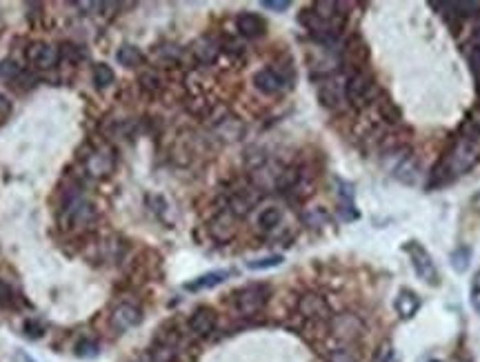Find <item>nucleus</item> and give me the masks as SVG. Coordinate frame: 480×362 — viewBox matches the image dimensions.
Segmentation results:
<instances>
[{"mask_svg": "<svg viewBox=\"0 0 480 362\" xmlns=\"http://www.w3.org/2000/svg\"><path fill=\"white\" fill-rule=\"evenodd\" d=\"M313 13L320 16L323 21H334L340 16V5L338 3H332V0H318V3H313Z\"/></svg>", "mask_w": 480, "mask_h": 362, "instance_id": "nucleus-29", "label": "nucleus"}, {"mask_svg": "<svg viewBox=\"0 0 480 362\" xmlns=\"http://www.w3.org/2000/svg\"><path fill=\"white\" fill-rule=\"evenodd\" d=\"M260 5L264 9H269V11H278L280 13V11H287L291 3H289V0H262Z\"/></svg>", "mask_w": 480, "mask_h": 362, "instance_id": "nucleus-38", "label": "nucleus"}, {"mask_svg": "<svg viewBox=\"0 0 480 362\" xmlns=\"http://www.w3.org/2000/svg\"><path fill=\"white\" fill-rule=\"evenodd\" d=\"M372 362H396V351L391 347V342H383L374 353Z\"/></svg>", "mask_w": 480, "mask_h": 362, "instance_id": "nucleus-34", "label": "nucleus"}, {"mask_svg": "<svg viewBox=\"0 0 480 362\" xmlns=\"http://www.w3.org/2000/svg\"><path fill=\"white\" fill-rule=\"evenodd\" d=\"M140 87L145 91H149V94H156L162 87V80H160V76L156 72H145L140 76Z\"/></svg>", "mask_w": 480, "mask_h": 362, "instance_id": "nucleus-33", "label": "nucleus"}, {"mask_svg": "<svg viewBox=\"0 0 480 362\" xmlns=\"http://www.w3.org/2000/svg\"><path fill=\"white\" fill-rule=\"evenodd\" d=\"M403 251L409 256L411 267H413V271H416V276L420 278L423 283L432 285V287H438L440 285V276H438V269L434 265V258H432V254H429L418 240L405 242L403 244Z\"/></svg>", "mask_w": 480, "mask_h": 362, "instance_id": "nucleus-2", "label": "nucleus"}, {"mask_svg": "<svg viewBox=\"0 0 480 362\" xmlns=\"http://www.w3.org/2000/svg\"><path fill=\"white\" fill-rule=\"evenodd\" d=\"M432 7L445 9L442 13H445L450 21H452V18H454V21L469 18V16L480 13V3H476V0H465V3H432Z\"/></svg>", "mask_w": 480, "mask_h": 362, "instance_id": "nucleus-16", "label": "nucleus"}, {"mask_svg": "<svg viewBox=\"0 0 480 362\" xmlns=\"http://www.w3.org/2000/svg\"><path fill=\"white\" fill-rule=\"evenodd\" d=\"M91 78H94V82H96V87H98V89H105V87H109L111 82L116 80V74H113V69L109 67V64L98 62V64H94Z\"/></svg>", "mask_w": 480, "mask_h": 362, "instance_id": "nucleus-28", "label": "nucleus"}, {"mask_svg": "<svg viewBox=\"0 0 480 362\" xmlns=\"http://www.w3.org/2000/svg\"><path fill=\"white\" fill-rule=\"evenodd\" d=\"M140 320H143L140 309L134 307V305H129V302H121L118 307L113 309V314H111V327L118 334H125V332H129V329L138 327Z\"/></svg>", "mask_w": 480, "mask_h": 362, "instance_id": "nucleus-13", "label": "nucleus"}, {"mask_svg": "<svg viewBox=\"0 0 480 362\" xmlns=\"http://www.w3.org/2000/svg\"><path fill=\"white\" fill-rule=\"evenodd\" d=\"M91 218H94V207H91V203L82 200V198H78V196H76V198H72L67 205H65L60 222L65 227H82V225H87Z\"/></svg>", "mask_w": 480, "mask_h": 362, "instance_id": "nucleus-9", "label": "nucleus"}, {"mask_svg": "<svg viewBox=\"0 0 480 362\" xmlns=\"http://www.w3.org/2000/svg\"><path fill=\"white\" fill-rule=\"evenodd\" d=\"M85 169L91 178H107L111 176V171L116 169V154L109 147H101V149H94L87 158H85Z\"/></svg>", "mask_w": 480, "mask_h": 362, "instance_id": "nucleus-8", "label": "nucleus"}, {"mask_svg": "<svg viewBox=\"0 0 480 362\" xmlns=\"http://www.w3.org/2000/svg\"><path fill=\"white\" fill-rule=\"evenodd\" d=\"M327 362H358V358L350 349H334L327 353Z\"/></svg>", "mask_w": 480, "mask_h": 362, "instance_id": "nucleus-37", "label": "nucleus"}, {"mask_svg": "<svg viewBox=\"0 0 480 362\" xmlns=\"http://www.w3.org/2000/svg\"><path fill=\"white\" fill-rule=\"evenodd\" d=\"M116 60H118L123 67H129V69H134V67H140V64L145 62V54L140 52V49L136 47V45H123L118 52H116Z\"/></svg>", "mask_w": 480, "mask_h": 362, "instance_id": "nucleus-24", "label": "nucleus"}, {"mask_svg": "<svg viewBox=\"0 0 480 362\" xmlns=\"http://www.w3.org/2000/svg\"><path fill=\"white\" fill-rule=\"evenodd\" d=\"M269 300V287L267 285H247L234 293V307L240 316L252 318L258 316Z\"/></svg>", "mask_w": 480, "mask_h": 362, "instance_id": "nucleus-4", "label": "nucleus"}, {"mask_svg": "<svg viewBox=\"0 0 480 362\" xmlns=\"http://www.w3.org/2000/svg\"><path fill=\"white\" fill-rule=\"evenodd\" d=\"M329 327H332V334L342 342H354L362 336V332H365V324H362V320L356 314L332 316Z\"/></svg>", "mask_w": 480, "mask_h": 362, "instance_id": "nucleus-6", "label": "nucleus"}, {"mask_svg": "<svg viewBox=\"0 0 480 362\" xmlns=\"http://www.w3.org/2000/svg\"><path fill=\"white\" fill-rule=\"evenodd\" d=\"M480 160V142L476 136H460L447 156L436 164L432 171V180H429V187H440L445 183H450L456 176L467 174L469 169H474Z\"/></svg>", "mask_w": 480, "mask_h": 362, "instance_id": "nucleus-1", "label": "nucleus"}, {"mask_svg": "<svg viewBox=\"0 0 480 362\" xmlns=\"http://www.w3.org/2000/svg\"><path fill=\"white\" fill-rule=\"evenodd\" d=\"M318 101L327 109H338L340 103L345 101V91L338 87L336 80H325L318 87Z\"/></svg>", "mask_w": 480, "mask_h": 362, "instance_id": "nucleus-21", "label": "nucleus"}, {"mask_svg": "<svg viewBox=\"0 0 480 362\" xmlns=\"http://www.w3.org/2000/svg\"><path fill=\"white\" fill-rule=\"evenodd\" d=\"M474 285H478V287H480V273L476 276V283H474Z\"/></svg>", "mask_w": 480, "mask_h": 362, "instance_id": "nucleus-43", "label": "nucleus"}, {"mask_svg": "<svg viewBox=\"0 0 480 362\" xmlns=\"http://www.w3.org/2000/svg\"><path fill=\"white\" fill-rule=\"evenodd\" d=\"M218 54H221V45L213 40V38H207L205 36V38H201V40L194 45V56H196L198 62H203V64L216 62Z\"/></svg>", "mask_w": 480, "mask_h": 362, "instance_id": "nucleus-22", "label": "nucleus"}, {"mask_svg": "<svg viewBox=\"0 0 480 362\" xmlns=\"http://www.w3.org/2000/svg\"><path fill=\"white\" fill-rule=\"evenodd\" d=\"M236 29H238L240 36L250 38V40H256V38L264 36V31H267V23H264L262 16L252 13V11H245L236 18Z\"/></svg>", "mask_w": 480, "mask_h": 362, "instance_id": "nucleus-15", "label": "nucleus"}, {"mask_svg": "<svg viewBox=\"0 0 480 362\" xmlns=\"http://www.w3.org/2000/svg\"><path fill=\"white\" fill-rule=\"evenodd\" d=\"M467 60H469V69L476 78V87L480 94V31L474 36V40L467 47Z\"/></svg>", "mask_w": 480, "mask_h": 362, "instance_id": "nucleus-26", "label": "nucleus"}, {"mask_svg": "<svg viewBox=\"0 0 480 362\" xmlns=\"http://www.w3.org/2000/svg\"><path fill=\"white\" fill-rule=\"evenodd\" d=\"M469 262H471V247H467V244L456 247V249L452 251V256H450V265L458 273H465L469 269Z\"/></svg>", "mask_w": 480, "mask_h": 362, "instance_id": "nucleus-25", "label": "nucleus"}, {"mask_svg": "<svg viewBox=\"0 0 480 362\" xmlns=\"http://www.w3.org/2000/svg\"><path fill=\"white\" fill-rule=\"evenodd\" d=\"M16 291L11 289V285H7V283H3L0 281V307H13L16 305Z\"/></svg>", "mask_w": 480, "mask_h": 362, "instance_id": "nucleus-36", "label": "nucleus"}, {"mask_svg": "<svg viewBox=\"0 0 480 362\" xmlns=\"http://www.w3.org/2000/svg\"><path fill=\"white\" fill-rule=\"evenodd\" d=\"M376 107H378L380 118H383L385 123H389V125H398V123H401L403 111H401V107L396 105L387 94H380V96L376 98Z\"/></svg>", "mask_w": 480, "mask_h": 362, "instance_id": "nucleus-23", "label": "nucleus"}, {"mask_svg": "<svg viewBox=\"0 0 480 362\" xmlns=\"http://www.w3.org/2000/svg\"><path fill=\"white\" fill-rule=\"evenodd\" d=\"M429 362H440V360H429Z\"/></svg>", "mask_w": 480, "mask_h": 362, "instance_id": "nucleus-44", "label": "nucleus"}, {"mask_svg": "<svg viewBox=\"0 0 480 362\" xmlns=\"http://www.w3.org/2000/svg\"><path fill=\"white\" fill-rule=\"evenodd\" d=\"M74 353L78 358H96L98 353H101V344H98L96 340H91V338L78 340L76 347H74Z\"/></svg>", "mask_w": 480, "mask_h": 362, "instance_id": "nucleus-30", "label": "nucleus"}, {"mask_svg": "<svg viewBox=\"0 0 480 362\" xmlns=\"http://www.w3.org/2000/svg\"><path fill=\"white\" fill-rule=\"evenodd\" d=\"M254 85H256L258 91L267 94V96H274V94H280V91L287 87V76L280 74L274 67H264V69L256 72Z\"/></svg>", "mask_w": 480, "mask_h": 362, "instance_id": "nucleus-12", "label": "nucleus"}, {"mask_svg": "<svg viewBox=\"0 0 480 362\" xmlns=\"http://www.w3.org/2000/svg\"><path fill=\"white\" fill-rule=\"evenodd\" d=\"M474 125H476V134H478V136H480V120H476V123H474Z\"/></svg>", "mask_w": 480, "mask_h": 362, "instance_id": "nucleus-42", "label": "nucleus"}, {"mask_svg": "<svg viewBox=\"0 0 480 362\" xmlns=\"http://www.w3.org/2000/svg\"><path fill=\"white\" fill-rule=\"evenodd\" d=\"M9 116H11V101L5 94H0V125L7 123Z\"/></svg>", "mask_w": 480, "mask_h": 362, "instance_id": "nucleus-39", "label": "nucleus"}, {"mask_svg": "<svg viewBox=\"0 0 480 362\" xmlns=\"http://www.w3.org/2000/svg\"><path fill=\"white\" fill-rule=\"evenodd\" d=\"M23 332H25L27 338L38 340V338L45 336V327H43V322H38V320H27V322L23 324Z\"/></svg>", "mask_w": 480, "mask_h": 362, "instance_id": "nucleus-35", "label": "nucleus"}, {"mask_svg": "<svg viewBox=\"0 0 480 362\" xmlns=\"http://www.w3.org/2000/svg\"><path fill=\"white\" fill-rule=\"evenodd\" d=\"M342 56H345V60L347 62H352L354 67H356V72H360V67L362 64L367 62V58H369V49H367V45L362 43L358 36H354L350 43L345 45V49H342Z\"/></svg>", "mask_w": 480, "mask_h": 362, "instance_id": "nucleus-20", "label": "nucleus"}, {"mask_svg": "<svg viewBox=\"0 0 480 362\" xmlns=\"http://www.w3.org/2000/svg\"><path fill=\"white\" fill-rule=\"evenodd\" d=\"M23 74H25V72H23L13 60H3V62H0V78L9 80L11 85H13V82H18Z\"/></svg>", "mask_w": 480, "mask_h": 362, "instance_id": "nucleus-32", "label": "nucleus"}, {"mask_svg": "<svg viewBox=\"0 0 480 362\" xmlns=\"http://www.w3.org/2000/svg\"><path fill=\"white\" fill-rule=\"evenodd\" d=\"M280 220H283V211H280L278 207H267V209L260 211L258 227L262 229V232H274V229L280 225Z\"/></svg>", "mask_w": 480, "mask_h": 362, "instance_id": "nucleus-27", "label": "nucleus"}, {"mask_svg": "<svg viewBox=\"0 0 480 362\" xmlns=\"http://www.w3.org/2000/svg\"><path fill=\"white\" fill-rule=\"evenodd\" d=\"M345 98L356 109H365L376 101V80L369 72L360 69L356 72L345 85Z\"/></svg>", "mask_w": 480, "mask_h": 362, "instance_id": "nucleus-3", "label": "nucleus"}, {"mask_svg": "<svg viewBox=\"0 0 480 362\" xmlns=\"http://www.w3.org/2000/svg\"><path fill=\"white\" fill-rule=\"evenodd\" d=\"M27 60L36 69H54L60 62V49L49 43H31L27 47Z\"/></svg>", "mask_w": 480, "mask_h": 362, "instance_id": "nucleus-7", "label": "nucleus"}, {"mask_svg": "<svg viewBox=\"0 0 480 362\" xmlns=\"http://www.w3.org/2000/svg\"><path fill=\"white\" fill-rule=\"evenodd\" d=\"M285 167L274 160H264L262 164L252 169V180L258 189H278V180L283 176Z\"/></svg>", "mask_w": 480, "mask_h": 362, "instance_id": "nucleus-11", "label": "nucleus"}, {"mask_svg": "<svg viewBox=\"0 0 480 362\" xmlns=\"http://www.w3.org/2000/svg\"><path fill=\"white\" fill-rule=\"evenodd\" d=\"M471 307L480 314V287L478 285H474V289H471Z\"/></svg>", "mask_w": 480, "mask_h": 362, "instance_id": "nucleus-40", "label": "nucleus"}, {"mask_svg": "<svg viewBox=\"0 0 480 362\" xmlns=\"http://www.w3.org/2000/svg\"><path fill=\"white\" fill-rule=\"evenodd\" d=\"M469 207H471V211H474V213H478V216H480V191H476V193L471 196Z\"/></svg>", "mask_w": 480, "mask_h": 362, "instance_id": "nucleus-41", "label": "nucleus"}, {"mask_svg": "<svg viewBox=\"0 0 480 362\" xmlns=\"http://www.w3.org/2000/svg\"><path fill=\"white\" fill-rule=\"evenodd\" d=\"M278 265H283V256L274 254V256H264V258H258V260H250L247 262V269L262 271V269H272V267H278Z\"/></svg>", "mask_w": 480, "mask_h": 362, "instance_id": "nucleus-31", "label": "nucleus"}, {"mask_svg": "<svg viewBox=\"0 0 480 362\" xmlns=\"http://www.w3.org/2000/svg\"><path fill=\"white\" fill-rule=\"evenodd\" d=\"M216 324H218L216 311L209 307H198L189 318V332L196 338H209L213 332H216Z\"/></svg>", "mask_w": 480, "mask_h": 362, "instance_id": "nucleus-10", "label": "nucleus"}, {"mask_svg": "<svg viewBox=\"0 0 480 362\" xmlns=\"http://www.w3.org/2000/svg\"><path fill=\"white\" fill-rule=\"evenodd\" d=\"M298 314H301L305 320L311 322H323V320H332V307L325 300V295L320 293H305L298 300Z\"/></svg>", "mask_w": 480, "mask_h": 362, "instance_id": "nucleus-5", "label": "nucleus"}, {"mask_svg": "<svg viewBox=\"0 0 480 362\" xmlns=\"http://www.w3.org/2000/svg\"><path fill=\"white\" fill-rule=\"evenodd\" d=\"M238 225H236V216H231L229 211H221L209 220V234L213 240L218 242H229L236 236Z\"/></svg>", "mask_w": 480, "mask_h": 362, "instance_id": "nucleus-14", "label": "nucleus"}, {"mask_svg": "<svg viewBox=\"0 0 480 362\" xmlns=\"http://www.w3.org/2000/svg\"><path fill=\"white\" fill-rule=\"evenodd\" d=\"M229 276H231V271H229V269L209 271V273H203V276L194 278V281L185 283V289H187V291H205V289H213V287L223 285Z\"/></svg>", "mask_w": 480, "mask_h": 362, "instance_id": "nucleus-18", "label": "nucleus"}, {"mask_svg": "<svg viewBox=\"0 0 480 362\" xmlns=\"http://www.w3.org/2000/svg\"><path fill=\"white\" fill-rule=\"evenodd\" d=\"M420 298H418V293H413V291H409V289H401V293L396 295V300H394V307H396V314H398L403 320H409V318H413L418 314V309H420Z\"/></svg>", "mask_w": 480, "mask_h": 362, "instance_id": "nucleus-17", "label": "nucleus"}, {"mask_svg": "<svg viewBox=\"0 0 480 362\" xmlns=\"http://www.w3.org/2000/svg\"><path fill=\"white\" fill-rule=\"evenodd\" d=\"M391 174L396 180H401L403 185H416L418 183V160L413 156H405L398 164H394Z\"/></svg>", "mask_w": 480, "mask_h": 362, "instance_id": "nucleus-19", "label": "nucleus"}]
</instances>
